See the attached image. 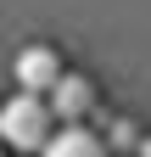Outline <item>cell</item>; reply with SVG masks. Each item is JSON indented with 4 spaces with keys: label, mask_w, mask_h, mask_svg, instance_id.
Here are the masks:
<instances>
[{
    "label": "cell",
    "mask_w": 151,
    "mask_h": 157,
    "mask_svg": "<svg viewBox=\"0 0 151 157\" xmlns=\"http://www.w3.org/2000/svg\"><path fill=\"white\" fill-rule=\"evenodd\" d=\"M140 140H145V135L129 124V118H112V124H106V151H123V157H134V151H140Z\"/></svg>",
    "instance_id": "5b68a950"
},
{
    "label": "cell",
    "mask_w": 151,
    "mask_h": 157,
    "mask_svg": "<svg viewBox=\"0 0 151 157\" xmlns=\"http://www.w3.org/2000/svg\"><path fill=\"white\" fill-rule=\"evenodd\" d=\"M134 157H151V135H145V140H140V151H134Z\"/></svg>",
    "instance_id": "8992f818"
},
{
    "label": "cell",
    "mask_w": 151,
    "mask_h": 157,
    "mask_svg": "<svg viewBox=\"0 0 151 157\" xmlns=\"http://www.w3.org/2000/svg\"><path fill=\"white\" fill-rule=\"evenodd\" d=\"M11 73H17V90H23V95H45V101H50V90L67 78L62 56H56L50 45H23L17 62H11Z\"/></svg>",
    "instance_id": "7a4b0ae2"
},
{
    "label": "cell",
    "mask_w": 151,
    "mask_h": 157,
    "mask_svg": "<svg viewBox=\"0 0 151 157\" xmlns=\"http://www.w3.org/2000/svg\"><path fill=\"white\" fill-rule=\"evenodd\" d=\"M0 157H6V146H0Z\"/></svg>",
    "instance_id": "52a82bcc"
},
{
    "label": "cell",
    "mask_w": 151,
    "mask_h": 157,
    "mask_svg": "<svg viewBox=\"0 0 151 157\" xmlns=\"http://www.w3.org/2000/svg\"><path fill=\"white\" fill-rule=\"evenodd\" d=\"M50 112H56V124H62V129L84 124V118L95 112V84H90L84 73H67L62 84L50 90Z\"/></svg>",
    "instance_id": "3957f363"
},
{
    "label": "cell",
    "mask_w": 151,
    "mask_h": 157,
    "mask_svg": "<svg viewBox=\"0 0 151 157\" xmlns=\"http://www.w3.org/2000/svg\"><path fill=\"white\" fill-rule=\"evenodd\" d=\"M39 157H112V151H106V135L73 124V129H56V140H50Z\"/></svg>",
    "instance_id": "277c9868"
},
{
    "label": "cell",
    "mask_w": 151,
    "mask_h": 157,
    "mask_svg": "<svg viewBox=\"0 0 151 157\" xmlns=\"http://www.w3.org/2000/svg\"><path fill=\"white\" fill-rule=\"evenodd\" d=\"M56 140V112L45 95H23L17 90L6 107H0V146L11 151H45Z\"/></svg>",
    "instance_id": "6da1fadb"
}]
</instances>
